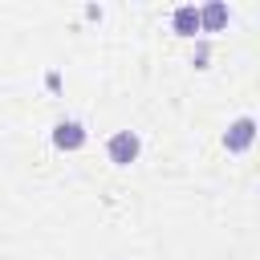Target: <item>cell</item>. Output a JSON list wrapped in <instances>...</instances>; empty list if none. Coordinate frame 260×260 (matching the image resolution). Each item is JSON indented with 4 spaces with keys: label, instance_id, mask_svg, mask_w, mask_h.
<instances>
[{
    "label": "cell",
    "instance_id": "1",
    "mask_svg": "<svg viewBox=\"0 0 260 260\" xmlns=\"http://www.w3.org/2000/svg\"><path fill=\"white\" fill-rule=\"evenodd\" d=\"M138 154H142V138H138V130H114V134H110V142H106V158H110L114 167H130Z\"/></svg>",
    "mask_w": 260,
    "mask_h": 260
},
{
    "label": "cell",
    "instance_id": "2",
    "mask_svg": "<svg viewBox=\"0 0 260 260\" xmlns=\"http://www.w3.org/2000/svg\"><path fill=\"white\" fill-rule=\"evenodd\" d=\"M252 142H256V118H252V114L236 118V122L223 130V150H232V154H244Z\"/></svg>",
    "mask_w": 260,
    "mask_h": 260
},
{
    "label": "cell",
    "instance_id": "3",
    "mask_svg": "<svg viewBox=\"0 0 260 260\" xmlns=\"http://www.w3.org/2000/svg\"><path fill=\"white\" fill-rule=\"evenodd\" d=\"M85 138H89V134H85V126H81V122H73V118H65V122H57V126H53V146H57V150H81V146H85Z\"/></svg>",
    "mask_w": 260,
    "mask_h": 260
},
{
    "label": "cell",
    "instance_id": "4",
    "mask_svg": "<svg viewBox=\"0 0 260 260\" xmlns=\"http://www.w3.org/2000/svg\"><path fill=\"white\" fill-rule=\"evenodd\" d=\"M228 4L223 0H207V4H199V32H219L223 24H228Z\"/></svg>",
    "mask_w": 260,
    "mask_h": 260
},
{
    "label": "cell",
    "instance_id": "5",
    "mask_svg": "<svg viewBox=\"0 0 260 260\" xmlns=\"http://www.w3.org/2000/svg\"><path fill=\"white\" fill-rule=\"evenodd\" d=\"M171 28H175L179 37H195V32H199V4H179V8L171 12Z\"/></svg>",
    "mask_w": 260,
    "mask_h": 260
}]
</instances>
